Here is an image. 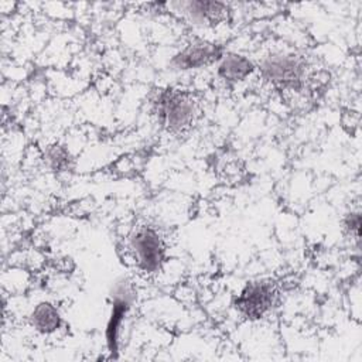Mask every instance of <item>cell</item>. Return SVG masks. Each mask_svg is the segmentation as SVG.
Instances as JSON below:
<instances>
[{
	"mask_svg": "<svg viewBox=\"0 0 362 362\" xmlns=\"http://www.w3.org/2000/svg\"><path fill=\"white\" fill-rule=\"evenodd\" d=\"M173 7H177L185 17L192 23L205 27H215L229 16V6L223 1L216 0H188L181 3H173Z\"/></svg>",
	"mask_w": 362,
	"mask_h": 362,
	"instance_id": "cell-6",
	"label": "cell"
},
{
	"mask_svg": "<svg viewBox=\"0 0 362 362\" xmlns=\"http://www.w3.org/2000/svg\"><path fill=\"white\" fill-rule=\"evenodd\" d=\"M130 250L137 267L146 274L160 272L165 262V240L153 226H140L133 232L130 238Z\"/></svg>",
	"mask_w": 362,
	"mask_h": 362,
	"instance_id": "cell-4",
	"label": "cell"
},
{
	"mask_svg": "<svg viewBox=\"0 0 362 362\" xmlns=\"http://www.w3.org/2000/svg\"><path fill=\"white\" fill-rule=\"evenodd\" d=\"M151 110L160 127L173 136L188 134L201 115L197 98L178 88L158 89L151 99Z\"/></svg>",
	"mask_w": 362,
	"mask_h": 362,
	"instance_id": "cell-1",
	"label": "cell"
},
{
	"mask_svg": "<svg viewBox=\"0 0 362 362\" xmlns=\"http://www.w3.org/2000/svg\"><path fill=\"white\" fill-rule=\"evenodd\" d=\"M344 229L352 239L359 240V230H361V214H359V211H352L345 216Z\"/></svg>",
	"mask_w": 362,
	"mask_h": 362,
	"instance_id": "cell-11",
	"label": "cell"
},
{
	"mask_svg": "<svg viewBox=\"0 0 362 362\" xmlns=\"http://www.w3.org/2000/svg\"><path fill=\"white\" fill-rule=\"evenodd\" d=\"M280 303L279 284L272 279L247 281L235 298L236 311L249 321L267 317Z\"/></svg>",
	"mask_w": 362,
	"mask_h": 362,
	"instance_id": "cell-3",
	"label": "cell"
},
{
	"mask_svg": "<svg viewBox=\"0 0 362 362\" xmlns=\"http://www.w3.org/2000/svg\"><path fill=\"white\" fill-rule=\"evenodd\" d=\"M260 76L279 90H300L307 79V62L293 52H273L259 65Z\"/></svg>",
	"mask_w": 362,
	"mask_h": 362,
	"instance_id": "cell-2",
	"label": "cell"
},
{
	"mask_svg": "<svg viewBox=\"0 0 362 362\" xmlns=\"http://www.w3.org/2000/svg\"><path fill=\"white\" fill-rule=\"evenodd\" d=\"M130 304H132L130 291L122 284L115 291L112 310H110V315H109V320H107V324H106V331H105L106 346H107L112 358H117L119 346H120L122 328H123L126 315L130 310Z\"/></svg>",
	"mask_w": 362,
	"mask_h": 362,
	"instance_id": "cell-7",
	"label": "cell"
},
{
	"mask_svg": "<svg viewBox=\"0 0 362 362\" xmlns=\"http://www.w3.org/2000/svg\"><path fill=\"white\" fill-rule=\"evenodd\" d=\"M255 71L253 62L238 52H228L222 55L218 62V75L228 83H238L247 79Z\"/></svg>",
	"mask_w": 362,
	"mask_h": 362,
	"instance_id": "cell-8",
	"label": "cell"
},
{
	"mask_svg": "<svg viewBox=\"0 0 362 362\" xmlns=\"http://www.w3.org/2000/svg\"><path fill=\"white\" fill-rule=\"evenodd\" d=\"M30 324L37 332L49 335L61 328L62 317L54 304L41 301L33 308L30 314Z\"/></svg>",
	"mask_w": 362,
	"mask_h": 362,
	"instance_id": "cell-9",
	"label": "cell"
},
{
	"mask_svg": "<svg viewBox=\"0 0 362 362\" xmlns=\"http://www.w3.org/2000/svg\"><path fill=\"white\" fill-rule=\"evenodd\" d=\"M48 160L54 170L64 171L69 167V154L61 146H52L48 150Z\"/></svg>",
	"mask_w": 362,
	"mask_h": 362,
	"instance_id": "cell-10",
	"label": "cell"
},
{
	"mask_svg": "<svg viewBox=\"0 0 362 362\" xmlns=\"http://www.w3.org/2000/svg\"><path fill=\"white\" fill-rule=\"evenodd\" d=\"M222 55H223V51L219 44H215L206 40H195L184 45L173 57L171 64L175 69H180V71L201 69L215 62H219Z\"/></svg>",
	"mask_w": 362,
	"mask_h": 362,
	"instance_id": "cell-5",
	"label": "cell"
}]
</instances>
